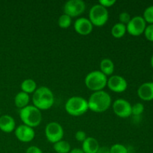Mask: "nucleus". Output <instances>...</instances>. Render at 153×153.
I'll return each mask as SVG.
<instances>
[{
    "label": "nucleus",
    "instance_id": "f257e3e1",
    "mask_svg": "<svg viewBox=\"0 0 153 153\" xmlns=\"http://www.w3.org/2000/svg\"><path fill=\"white\" fill-rule=\"evenodd\" d=\"M88 108L95 113H103L110 108L111 97L105 91L94 92L88 100Z\"/></svg>",
    "mask_w": 153,
    "mask_h": 153
},
{
    "label": "nucleus",
    "instance_id": "f03ea898",
    "mask_svg": "<svg viewBox=\"0 0 153 153\" xmlns=\"http://www.w3.org/2000/svg\"><path fill=\"white\" fill-rule=\"evenodd\" d=\"M33 105L40 111L51 108L55 102V97L52 91L45 86L37 88L32 96Z\"/></svg>",
    "mask_w": 153,
    "mask_h": 153
},
{
    "label": "nucleus",
    "instance_id": "7ed1b4c3",
    "mask_svg": "<svg viewBox=\"0 0 153 153\" xmlns=\"http://www.w3.org/2000/svg\"><path fill=\"white\" fill-rule=\"evenodd\" d=\"M66 112L73 117H80L88 111V100L79 96H74L67 100L64 106Z\"/></svg>",
    "mask_w": 153,
    "mask_h": 153
},
{
    "label": "nucleus",
    "instance_id": "20e7f679",
    "mask_svg": "<svg viewBox=\"0 0 153 153\" xmlns=\"http://www.w3.org/2000/svg\"><path fill=\"white\" fill-rule=\"evenodd\" d=\"M19 118L24 125L34 128L38 126L41 123V111L37 108L35 106L28 105L19 110Z\"/></svg>",
    "mask_w": 153,
    "mask_h": 153
},
{
    "label": "nucleus",
    "instance_id": "39448f33",
    "mask_svg": "<svg viewBox=\"0 0 153 153\" xmlns=\"http://www.w3.org/2000/svg\"><path fill=\"white\" fill-rule=\"evenodd\" d=\"M107 76L100 70H94L87 75L85 79V84L88 90L97 92L104 91V88L107 86Z\"/></svg>",
    "mask_w": 153,
    "mask_h": 153
},
{
    "label": "nucleus",
    "instance_id": "423d86ee",
    "mask_svg": "<svg viewBox=\"0 0 153 153\" xmlns=\"http://www.w3.org/2000/svg\"><path fill=\"white\" fill-rule=\"evenodd\" d=\"M109 18L108 10L100 4L91 7L89 11V20L94 26L102 27L106 24Z\"/></svg>",
    "mask_w": 153,
    "mask_h": 153
},
{
    "label": "nucleus",
    "instance_id": "0eeeda50",
    "mask_svg": "<svg viewBox=\"0 0 153 153\" xmlns=\"http://www.w3.org/2000/svg\"><path fill=\"white\" fill-rule=\"evenodd\" d=\"M64 135L62 126L57 122H50L45 128V136L48 141L51 143H55L63 139Z\"/></svg>",
    "mask_w": 153,
    "mask_h": 153
},
{
    "label": "nucleus",
    "instance_id": "6e6552de",
    "mask_svg": "<svg viewBox=\"0 0 153 153\" xmlns=\"http://www.w3.org/2000/svg\"><path fill=\"white\" fill-rule=\"evenodd\" d=\"M64 13L71 18L78 17L85 13L86 4L82 0H69L64 4Z\"/></svg>",
    "mask_w": 153,
    "mask_h": 153
},
{
    "label": "nucleus",
    "instance_id": "1a4fd4ad",
    "mask_svg": "<svg viewBox=\"0 0 153 153\" xmlns=\"http://www.w3.org/2000/svg\"><path fill=\"white\" fill-rule=\"evenodd\" d=\"M146 28V22L141 16L131 17L126 25V31L131 36L138 37L144 33Z\"/></svg>",
    "mask_w": 153,
    "mask_h": 153
},
{
    "label": "nucleus",
    "instance_id": "9d476101",
    "mask_svg": "<svg viewBox=\"0 0 153 153\" xmlns=\"http://www.w3.org/2000/svg\"><path fill=\"white\" fill-rule=\"evenodd\" d=\"M114 113L120 118H128L131 115V105L124 99H117L112 104Z\"/></svg>",
    "mask_w": 153,
    "mask_h": 153
},
{
    "label": "nucleus",
    "instance_id": "9b49d317",
    "mask_svg": "<svg viewBox=\"0 0 153 153\" xmlns=\"http://www.w3.org/2000/svg\"><path fill=\"white\" fill-rule=\"evenodd\" d=\"M107 87L112 92L123 93L128 88V83L125 78L118 75H112L108 79Z\"/></svg>",
    "mask_w": 153,
    "mask_h": 153
},
{
    "label": "nucleus",
    "instance_id": "f8f14e48",
    "mask_svg": "<svg viewBox=\"0 0 153 153\" xmlns=\"http://www.w3.org/2000/svg\"><path fill=\"white\" fill-rule=\"evenodd\" d=\"M14 134L16 139L22 143H29L32 141L35 137L34 128L24 124H21L16 127L14 130Z\"/></svg>",
    "mask_w": 153,
    "mask_h": 153
},
{
    "label": "nucleus",
    "instance_id": "ddd939ff",
    "mask_svg": "<svg viewBox=\"0 0 153 153\" xmlns=\"http://www.w3.org/2000/svg\"><path fill=\"white\" fill-rule=\"evenodd\" d=\"M73 28L76 33L82 36H86L91 34L94 29V25L86 17H79L73 24Z\"/></svg>",
    "mask_w": 153,
    "mask_h": 153
},
{
    "label": "nucleus",
    "instance_id": "4468645a",
    "mask_svg": "<svg viewBox=\"0 0 153 153\" xmlns=\"http://www.w3.org/2000/svg\"><path fill=\"white\" fill-rule=\"evenodd\" d=\"M137 96L143 101L153 100V82H145L137 89Z\"/></svg>",
    "mask_w": 153,
    "mask_h": 153
},
{
    "label": "nucleus",
    "instance_id": "2eb2a0df",
    "mask_svg": "<svg viewBox=\"0 0 153 153\" xmlns=\"http://www.w3.org/2000/svg\"><path fill=\"white\" fill-rule=\"evenodd\" d=\"M16 128V122L13 117L7 114L0 116V130L4 133H11Z\"/></svg>",
    "mask_w": 153,
    "mask_h": 153
},
{
    "label": "nucleus",
    "instance_id": "dca6fc26",
    "mask_svg": "<svg viewBox=\"0 0 153 153\" xmlns=\"http://www.w3.org/2000/svg\"><path fill=\"white\" fill-rule=\"evenodd\" d=\"M100 147L98 140L92 137H88L82 143V149L85 153H97Z\"/></svg>",
    "mask_w": 153,
    "mask_h": 153
},
{
    "label": "nucleus",
    "instance_id": "f3484780",
    "mask_svg": "<svg viewBox=\"0 0 153 153\" xmlns=\"http://www.w3.org/2000/svg\"><path fill=\"white\" fill-rule=\"evenodd\" d=\"M100 71L106 76H111L114 72V64L109 58H104L100 62Z\"/></svg>",
    "mask_w": 153,
    "mask_h": 153
},
{
    "label": "nucleus",
    "instance_id": "a211bd4d",
    "mask_svg": "<svg viewBox=\"0 0 153 153\" xmlns=\"http://www.w3.org/2000/svg\"><path fill=\"white\" fill-rule=\"evenodd\" d=\"M29 101V95L22 91L18 93L14 97V104L16 108H19V110L28 106Z\"/></svg>",
    "mask_w": 153,
    "mask_h": 153
},
{
    "label": "nucleus",
    "instance_id": "6ab92c4d",
    "mask_svg": "<svg viewBox=\"0 0 153 153\" xmlns=\"http://www.w3.org/2000/svg\"><path fill=\"white\" fill-rule=\"evenodd\" d=\"M20 88L22 92L25 93L27 94H34V91L37 90V83L34 80L31 79H25L21 83Z\"/></svg>",
    "mask_w": 153,
    "mask_h": 153
},
{
    "label": "nucleus",
    "instance_id": "aec40b11",
    "mask_svg": "<svg viewBox=\"0 0 153 153\" xmlns=\"http://www.w3.org/2000/svg\"><path fill=\"white\" fill-rule=\"evenodd\" d=\"M126 25H123V24L120 23V22H117V23H115L113 25L111 28V35L113 36L114 38L120 39L122 38L125 36L126 33Z\"/></svg>",
    "mask_w": 153,
    "mask_h": 153
},
{
    "label": "nucleus",
    "instance_id": "412c9836",
    "mask_svg": "<svg viewBox=\"0 0 153 153\" xmlns=\"http://www.w3.org/2000/svg\"><path fill=\"white\" fill-rule=\"evenodd\" d=\"M53 149L57 153H69L71 150V146L68 141L61 140L54 143Z\"/></svg>",
    "mask_w": 153,
    "mask_h": 153
},
{
    "label": "nucleus",
    "instance_id": "4be33fe9",
    "mask_svg": "<svg viewBox=\"0 0 153 153\" xmlns=\"http://www.w3.org/2000/svg\"><path fill=\"white\" fill-rule=\"evenodd\" d=\"M58 24L60 28H64V29L68 28L72 24V18L70 16H69L68 15L65 14V13H63L58 18Z\"/></svg>",
    "mask_w": 153,
    "mask_h": 153
},
{
    "label": "nucleus",
    "instance_id": "5701e85b",
    "mask_svg": "<svg viewBox=\"0 0 153 153\" xmlns=\"http://www.w3.org/2000/svg\"><path fill=\"white\" fill-rule=\"evenodd\" d=\"M111 153H128V148L122 143H114L110 147Z\"/></svg>",
    "mask_w": 153,
    "mask_h": 153
},
{
    "label": "nucleus",
    "instance_id": "b1692460",
    "mask_svg": "<svg viewBox=\"0 0 153 153\" xmlns=\"http://www.w3.org/2000/svg\"><path fill=\"white\" fill-rule=\"evenodd\" d=\"M143 18L146 21V23L153 24V5L149 6L145 9L143 12Z\"/></svg>",
    "mask_w": 153,
    "mask_h": 153
},
{
    "label": "nucleus",
    "instance_id": "393cba45",
    "mask_svg": "<svg viewBox=\"0 0 153 153\" xmlns=\"http://www.w3.org/2000/svg\"><path fill=\"white\" fill-rule=\"evenodd\" d=\"M144 111V105L142 103L137 102L131 105V115L138 117L141 115Z\"/></svg>",
    "mask_w": 153,
    "mask_h": 153
},
{
    "label": "nucleus",
    "instance_id": "a878e982",
    "mask_svg": "<svg viewBox=\"0 0 153 153\" xmlns=\"http://www.w3.org/2000/svg\"><path fill=\"white\" fill-rule=\"evenodd\" d=\"M131 19V15L128 13V12H122V13H120L119 15V20L120 22L123 25H126L128 23V22L130 21V19Z\"/></svg>",
    "mask_w": 153,
    "mask_h": 153
},
{
    "label": "nucleus",
    "instance_id": "bb28decb",
    "mask_svg": "<svg viewBox=\"0 0 153 153\" xmlns=\"http://www.w3.org/2000/svg\"><path fill=\"white\" fill-rule=\"evenodd\" d=\"M143 34H144L145 37L149 41L153 42V24L146 25V28Z\"/></svg>",
    "mask_w": 153,
    "mask_h": 153
},
{
    "label": "nucleus",
    "instance_id": "cd10ccee",
    "mask_svg": "<svg viewBox=\"0 0 153 153\" xmlns=\"http://www.w3.org/2000/svg\"><path fill=\"white\" fill-rule=\"evenodd\" d=\"M87 134L85 133V131H82V130H79L75 134V138H76V140H78L79 142H82L83 143L87 138Z\"/></svg>",
    "mask_w": 153,
    "mask_h": 153
},
{
    "label": "nucleus",
    "instance_id": "c85d7f7f",
    "mask_svg": "<svg viewBox=\"0 0 153 153\" xmlns=\"http://www.w3.org/2000/svg\"><path fill=\"white\" fill-rule=\"evenodd\" d=\"M116 0H100L99 1V4L102 5V7H105V8H108V7H112L116 4Z\"/></svg>",
    "mask_w": 153,
    "mask_h": 153
},
{
    "label": "nucleus",
    "instance_id": "c756f323",
    "mask_svg": "<svg viewBox=\"0 0 153 153\" xmlns=\"http://www.w3.org/2000/svg\"><path fill=\"white\" fill-rule=\"evenodd\" d=\"M25 153H43V151L38 147V146H31L26 149Z\"/></svg>",
    "mask_w": 153,
    "mask_h": 153
},
{
    "label": "nucleus",
    "instance_id": "7c9ffc66",
    "mask_svg": "<svg viewBox=\"0 0 153 153\" xmlns=\"http://www.w3.org/2000/svg\"><path fill=\"white\" fill-rule=\"evenodd\" d=\"M97 153H111L110 148L107 146H100Z\"/></svg>",
    "mask_w": 153,
    "mask_h": 153
},
{
    "label": "nucleus",
    "instance_id": "2f4dec72",
    "mask_svg": "<svg viewBox=\"0 0 153 153\" xmlns=\"http://www.w3.org/2000/svg\"><path fill=\"white\" fill-rule=\"evenodd\" d=\"M69 153H85L82 151V149H79V148H74V149H71L70 152Z\"/></svg>",
    "mask_w": 153,
    "mask_h": 153
},
{
    "label": "nucleus",
    "instance_id": "473e14b6",
    "mask_svg": "<svg viewBox=\"0 0 153 153\" xmlns=\"http://www.w3.org/2000/svg\"><path fill=\"white\" fill-rule=\"evenodd\" d=\"M150 64H151V66H152V67L153 68V54L152 55V57H151V60H150Z\"/></svg>",
    "mask_w": 153,
    "mask_h": 153
},
{
    "label": "nucleus",
    "instance_id": "72a5a7b5",
    "mask_svg": "<svg viewBox=\"0 0 153 153\" xmlns=\"http://www.w3.org/2000/svg\"><path fill=\"white\" fill-rule=\"evenodd\" d=\"M152 82H153V75H152Z\"/></svg>",
    "mask_w": 153,
    "mask_h": 153
}]
</instances>
